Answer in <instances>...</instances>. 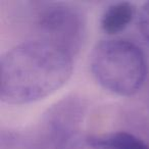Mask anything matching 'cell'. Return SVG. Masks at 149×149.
Masks as SVG:
<instances>
[{"label": "cell", "instance_id": "6da1fadb", "mask_svg": "<svg viewBox=\"0 0 149 149\" xmlns=\"http://www.w3.org/2000/svg\"><path fill=\"white\" fill-rule=\"evenodd\" d=\"M72 72L70 53L41 39L24 42L0 58V99L11 105L39 101L60 89Z\"/></svg>", "mask_w": 149, "mask_h": 149}, {"label": "cell", "instance_id": "7a4b0ae2", "mask_svg": "<svg viewBox=\"0 0 149 149\" xmlns=\"http://www.w3.org/2000/svg\"><path fill=\"white\" fill-rule=\"evenodd\" d=\"M90 68L103 89L120 96L137 93L147 74L143 52L134 43L123 39L98 43L90 56Z\"/></svg>", "mask_w": 149, "mask_h": 149}, {"label": "cell", "instance_id": "3957f363", "mask_svg": "<svg viewBox=\"0 0 149 149\" xmlns=\"http://www.w3.org/2000/svg\"><path fill=\"white\" fill-rule=\"evenodd\" d=\"M38 28L43 41L72 55L79 50L85 34L82 15L66 4L53 3L44 7L38 15Z\"/></svg>", "mask_w": 149, "mask_h": 149}, {"label": "cell", "instance_id": "277c9868", "mask_svg": "<svg viewBox=\"0 0 149 149\" xmlns=\"http://www.w3.org/2000/svg\"><path fill=\"white\" fill-rule=\"evenodd\" d=\"M136 13V8L130 2L123 1L109 5L104 10L100 26L104 33L116 35L123 32L131 23Z\"/></svg>", "mask_w": 149, "mask_h": 149}, {"label": "cell", "instance_id": "5b68a950", "mask_svg": "<svg viewBox=\"0 0 149 149\" xmlns=\"http://www.w3.org/2000/svg\"><path fill=\"white\" fill-rule=\"evenodd\" d=\"M56 149H110L99 138L87 137L72 132H64L57 137Z\"/></svg>", "mask_w": 149, "mask_h": 149}, {"label": "cell", "instance_id": "8992f818", "mask_svg": "<svg viewBox=\"0 0 149 149\" xmlns=\"http://www.w3.org/2000/svg\"><path fill=\"white\" fill-rule=\"evenodd\" d=\"M110 149H149V144L128 132H114L98 137Z\"/></svg>", "mask_w": 149, "mask_h": 149}, {"label": "cell", "instance_id": "52a82bcc", "mask_svg": "<svg viewBox=\"0 0 149 149\" xmlns=\"http://www.w3.org/2000/svg\"><path fill=\"white\" fill-rule=\"evenodd\" d=\"M139 28L143 37L149 42V1L142 6L139 15Z\"/></svg>", "mask_w": 149, "mask_h": 149}]
</instances>
